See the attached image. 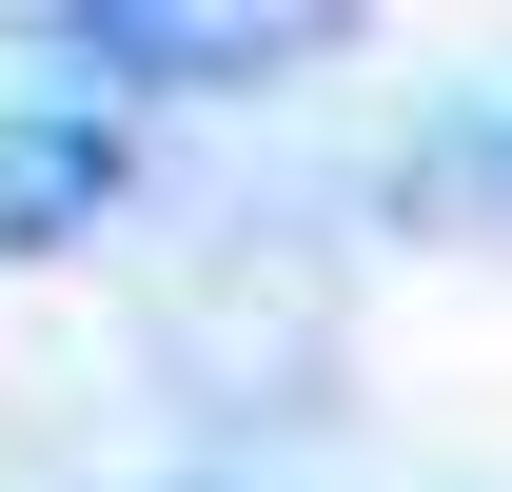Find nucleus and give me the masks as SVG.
Segmentation results:
<instances>
[{
    "mask_svg": "<svg viewBox=\"0 0 512 492\" xmlns=\"http://www.w3.org/2000/svg\"><path fill=\"white\" fill-rule=\"evenodd\" d=\"M40 40H60L79 79H178V99H237V79L316 60L335 20H237V0H60Z\"/></svg>",
    "mask_w": 512,
    "mask_h": 492,
    "instance_id": "nucleus-1",
    "label": "nucleus"
},
{
    "mask_svg": "<svg viewBox=\"0 0 512 492\" xmlns=\"http://www.w3.org/2000/svg\"><path fill=\"white\" fill-rule=\"evenodd\" d=\"M99 197H119V119H99V99H40V119H0V256L99 237Z\"/></svg>",
    "mask_w": 512,
    "mask_h": 492,
    "instance_id": "nucleus-2",
    "label": "nucleus"
}]
</instances>
